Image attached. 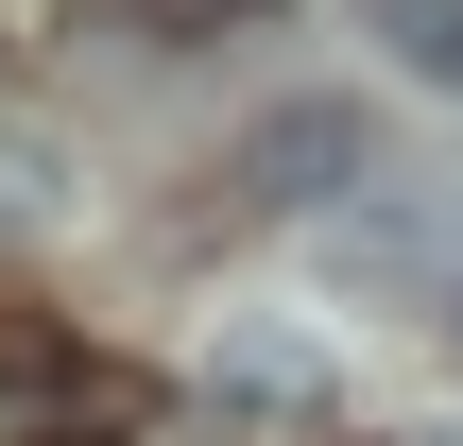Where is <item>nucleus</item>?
<instances>
[{
    "label": "nucleus",
    "instance_id": "1",
    "mask_svg": "<svg viewBox=\"0 0 463 446\" xmlns=\"http://www.w3.org/2000/svg\"><path fill=\"white\" fill-rule=\"evenodd\" d=\"M361 172H378V120H361L344 86H309V103L241 120V155H223V206H241V223H292V206H326V189H361Z\"/></svg>",
    "mask_w": 463,
    "mask_h": 446
},
{
    "label": "nucleus",
    "instance_id": "2",
    "mask_svg": "<svg viewBox=\"0 0 463 446\" xmlns=\"http://www.w3.org/2000/svg\"><path fill=\"white\" fill-rule=\"evenodd\" d=\"M206 413H223V430L309 446L326 413H344V361H326L309 327H275V309H223V344H206Z\"/></svg>",
    "mask_w": 463,
    "mask_h": 446
},
{
    "label": "nucleus",
    "instance_id": "3",
    "mask_svg": "<svg viewBox=\"0 0 463 446\" xmlns=\"http://www.w3.org/2000/svg\"><path fill=\"white\" fill-rule=\"evenodd\" d=\"M103 34H137V52H189V34H241V17H275V0H86Z\"/></svg>",
    "mask_w": 463,
    "mask_h": 446
},
{
    "label": "nucleus",
    "instance_id": "4",
    "mask_svg": "<svg viewBox=\"0 0 463 446\" xmlns=\"http://www.w3.org/2000/svg\"><path fill=\"white\" fill-rule=\"evenodd\" d=\"M395 52H412L430 86H463V0H395Z\"/></svg>",
    "mask_w": 463,
    "mask_h": 446
},
{
    "label": "nucleus",
    "instance_id": "5",
    "mask_svg": "<svg viewBox=\"0 0 463 446\" xmlns=\"http://www.w3.org/2000/svg\"><path fill=\"white\" fill-rule=\"evenodd\" d=\"M447 327H463V275H447Z\"/></svg>",
    "mask_w": 463,
    "mask_h": 446
}]
</instances>
